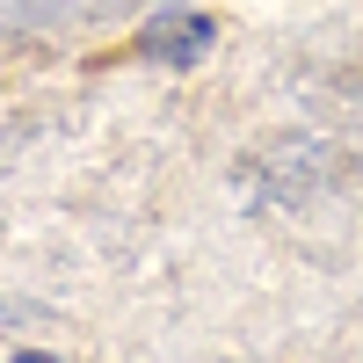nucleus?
<instances>
[{"mask_svg":"<svg viewBox=\"0 0 363 363\" xmlns=\"http://www.w3.org/2000/svg\"><path fill=\"white\" fill-rule=\"evenodd\" d=\"M138 44L153 51V58H174V66H189V58H203V51H211V22H203V15H153Z\"/></svg>","mask_w":363,"mask_h":363,"instance_id":"1","label":"nucleus"},{"mask_svg":"<svg viewBox=\"0 0 363 363\" xmlns=\"http://www.w3.org/2000/svg\"><path fill=\"white\" fill-rule=\"evenodd\" d=\"M15 363H58V356H15Z\"/></svg>","mask_w":363,"mask_h":363,"instance_id":"2","label":"nucleus"}]
</instances>
